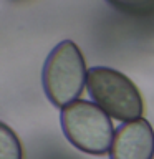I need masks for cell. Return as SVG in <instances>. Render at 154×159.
Segmentation results:
<instances>
[{
    "instance_id": "cell-4",
    "label": "cell",
    "mask_w": 154,
    "mask_h": 159,
    "mask_svg": "<svg viewBox=\"0 0 154 159\" xmlns=\"http://www.w3.org/2000/svg\"><path fill=\"white\" fill-rule=\"evenodd\" d=\"M154 129L146 119L124 123L114 131L109 159H152Z\"/></svg>"
},
{
    "instance_id": "cell-5",
    "label": "cell",
    "mask_w": 154,
    "mask_h": 159,
    "mask_svg": "<svg viewBox=\"0 0 154 159\" xmlns=\"http://www.w3.org/2000/svg\"><path fill=\"white\" fill-rule=\"evenodd\" d=\"M0 159H22V146L12 129L0 124Z\"/></svg>"
},
{
    "instance_id": "cell-2",
    "label": "cell",
    "mask_w": 154,
    "mask_h": 159,
    "mask_svg": "<svg viewBox=\"0 0 154 159\" xmlns=\"http://www.w3.org/2000/svg\"><path fill=\"white\" fill-rule=\"evenodd\" d=\"M63 134L76 149L101 156L109 152L114 138L111 119L94 103L76 99L60 113Z\"/></svg>"
},
{
    "instance_id": "cell-1",
    "label": "cell",
    "mask_w": 154,
    "mask_h": 159,
    "mask_svg": "<svg viewBox=\"0 0 154 159\" xmlns=\"http://www.w3.org/2000/svg\"><path fill=\"white\" fill-rule=\"evenodd\" d=\"M88 70L84 66L81 50L71 40H63L45 60L42 83L48 101L53 106L65 108L83 93Z\"/></svg>"
},
{
    "instance_id": "cell-3",
    "label": "cell",
    "mask_w": 154,
    "mask_h": 159,
    "mask_svg": "<svg viewBox=\"0 0 154 159\" xmlns=\"http://www.w3.org/2000/svg\"><path fill=\"white\" fill-rule=\"evenodd\" d=\"M86 88L91 99L108 116L124 123L138 121L143 116V98L126 75L106 66L88 70Z\"/></svg>"
}]
</instances>
